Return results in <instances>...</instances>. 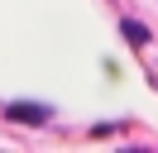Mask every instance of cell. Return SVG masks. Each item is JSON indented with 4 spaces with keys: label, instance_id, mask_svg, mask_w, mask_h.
<instances>
[{
    "label": "cell",
    "instance_id": "1",
    "mask_svg": "<svg viewBox=\"0 0 158 153\" xmlns=\"http://www.w3.org/2000/svg\"><path fill=\"white\" fill-rule=\"evenodd\" d=\"M10 115H15V120H29V124H39L48 110H43V105H10Z\"/></svg>",
    "mask_w": 158,
    "mask_h": 153
},
{
    "label": "cell",
    "instance_id": "2",
    "mask_svg": "<svg viewBox=\"0 0 158 153\" xmlns=\"http://www.w3.org/2000/svg\"><path fill=\"white\" fill-rule=\"evenodd\" d=\"M125 34L134 38V43H144V38H148V29H144V24H125Z\"/></svg>",
    "mask_w": 158,
    "mask_h": 153
}]
</instances>
